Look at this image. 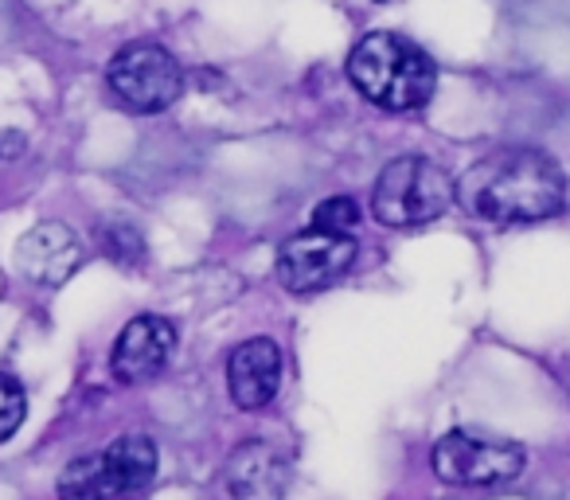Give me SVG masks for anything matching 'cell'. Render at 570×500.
Returning a JSON list of instances; mask_svg holds the SVG:
<instances>
[{"mask_svg":"<svg viewBox=\"0 0 570 500\" xmlns=\"http://www.w3.org/2000/svg\"><path fill=\"white\" fill-rule=\"evenodd\" d=\"M110 90L126 110L160 114L184 95V71L160 43L137 40L110 59Z\"/></svg>","mask_w":570,"mask_h":500,"instance_id":"cell-4","label":"cell"},{"mask_svg":"<svg viewBox=\"0 0 570 500\" xmlns=\"http://www.w3.org/2000/svg\"><path fill=\"white\" fill-rule=\"evenodd\" d=\"M157 445L145 434H129L118 438L110 450L98 453V469H102V492L106 500H126L145 492L157 481Z\"/></svg>","mask_w":570,"mask_h":500,"instance_id":"cell-11","label":"cell"},{"mask_svg":"<svg viewBox=\"0 0 570 500\" xmlns=\"http://www.w3.org/2000/svg\"><path fill=\"white\" fill-rule=\"evenodd\" d=\"M28 414V395L12 375H0V442H9Z\"/></svg>","mask_w":570,"mask_h":500,"instance_id":"cell-13","label":"cell"},{"mask_svg":"<svg viewBox=\"0 0 570 500\" xmlns=\"http://www.w3.org/2000/svg\"><path fill=\"white\" fill-rule=\"evenodd\" d=\"M82 263V246L75 231L59 219L36 223L17 243V271L36 286H63Z\"/></svg>","mask_w":570,"mask_h":500,"instance_id":"cell-9","label":"cell"},{"mask_svg":"<svg viewBox=\"0 0 570 500\" xmlns=\"http://www.w3.org/2000/svg\"><path fill=\"white\" fill-rule=\"evenodd\" d=\"M356 263V238L341 231L309 227L277 251V282L289 294H317L341 282Z\"/></svg>","mask_w":570,"mask_h":500,"instance_id":"cell-6","label":"cell"},{"mask_svg":"<svg viewBox=\"0 0 570 500\" xmlns=\"http://www.w3.org/2000/svg\"><path fill=\"white\" fill-rule=\"evenodd\" d=\"M458 184L430 157H395L372 188V215L383 227H422L450 212Z\"/></svg>","mask_w":570,"mask_h":500,"instance_id":"cell-3","label":"cell"},{"mask_svg":"<svg viewBox=\"0 0 570 500\" xmlns=\"http://www.w3.org/2000/svg\"><path fill=\"white\" fill-rule=\"evenodd\" d=\"M173 344H176L173 321L157 317V313L134 317L118 333V341H114V352H110L114 380L134 388V383H145V380H153V375H160L168 356H173Z\"/></svg>","mask_w":570,"mask_h":500,"instance_id":"cell-7","label":"cell"},{"mask_svg":"<svg viewBox=\"0 0 570 500\" xmlns=\"http://www.w3.org/2000/svg\"><path fill=\"white\" fill-rule=\"evenodd\" d=\"M282 388V349L269 336L238 344L227 360V391L243 411H262Z\"/></svg>","mask_w":570,"mask_h":500,"instance_id":"cell-10","label":"cell"},{"mask_svg":"<svg viewBox=\"0 0 570 500\" xmlns=\"http://www.w3.org/2000/svg\"><path fill=\"white\" fill-rule=\"evenodd\" d=\"M360 223V207L356 199L348 196H328L317 204V212H313V227H325V231H341V235H352Z\"/></svg>","mask_w":570,"mask_h":500,"instance_id":"cell-14","label":"cell"},{"mask_svg":"<svg viewBox=\"0 0 570 500\" xmlns=\"http://www.w3.org/2000/svg\"><path fill=\"white\" fill-rule=\"evenodd\" d=\"M289 484V453L269 438H250L227 458L223 489L230 500H282Z\"/></svg>","mask_w":570,"mask_h":500,"instance_id":"cell-8","label":"cell"},{"mask_svg":"<svg viewBox=\"0 0 570 500\" xmlns=\"http://www.w3.org/2000/svg\"><path fill=\"white\" fill-rule=\"evenodd\" d=\"M458 199L484 223H539L567 204V176L539 149H500L458 180Z\"/></svg>","mask_w":570,"mask_h":500,"instance_id":"cell-1","label":"cell"},{"mask_svg":"<svg viewBox=\"0 0 570 500\" xmlns=\"http://www.w3.org/2000/svg\"><path fill=\"white\" fill-rule=\"evenodd\" d=\"M348 79L367 102L391 114L419 110L434 98L438 67L419 43L395 32H372L348 59Z\"/></svg>","mask_w":570,"mask_h":500,"instance_id":"cell-2","label":"cell"},{"mask_svg":"<svg viewBox=\"0 0 570 500\" xmlns=\"http://www.w3.org/2000/svg\"><path fill=\"white\" fill-rule=\"evenodd\" d=\"M59 500H106L98 453L75 458L71 465L63 469V477H59Z\"/></svg>","mask_w":570,"mask_h":500,"instance_id":"cell-12","label":"cell"},{"mask_svg":"<svg viewBox=\"0 0 570 500\" xmlns=\"http://www.w3.org/2000/svg\"><path fill=\"white\" fill-rule=\"evenodd\" d=\"M523 445L504 442V438L469 434V430H450L438 438L430 465L445 484L461 489H484V484H504L523 473Z\"/></svg>","mask_w":570,"mask_h":500,"instance_id":"cell-5","label":"cell"}]
</instances>
